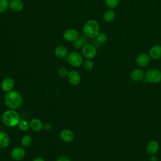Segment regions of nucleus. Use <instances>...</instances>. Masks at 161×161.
Returning a JSON list of instances; mask_svg holds the SVG:
<instances>
[{
    "label": "nucleus",
    "instance_id": "10",
    "mask_svg": "<svg viewBox=\"0 0 161 161\" xmlns=\"http://www.w3.org/2000/svg\"><path fill=\"white\" fill-rule=\"evenodd\" d=\"M68 80L69 82L74 86L79 84L80 82V76L79 74L75 70H71L68 74Z\"/></svg>",
    "mask_w": 161,
    "mask_h": 161
},
{
    "label": "nucleus",
    "instance_id": "24",
    "mask_svg": "<svg viewBox=\"0 0 161 161\" xmlns=\"http://www.w3.org/2000/svg\"><path fill=\"white\" fill-rule=\"evenodd\" d=\"M9 4L8 0H0V13H3L8 9Z\"/></svg>",
    "mask_w": 161,
    "mask_h": 161
},
{
    "label": "nucleus",
    "instance_id": "33",
    "mask_svg": "<svg viewBox=\"0 0 161 161\" xmlns=\"http://www.w3.org/2000/svg\"><path fill=\"white\" fill-rule=\"evenodd\" d=\"M0 128H1V126H0Z\"/></svg>",
    "mask_w": 161,
    "mask_h": 161
},
{
    "label": "nucleus",
    "instance_id": "32",
    "mask_svg": "<svg viewBox=\"0 0 161 161\" xmlns=\"http://www.w3.org/2000/svg\"><path fill=\"white\" fill-rule=\"evenodd\" d=\"M0 155H1V152H0Z\"/></svg>",
    "mask_w": 161,
    "mask_h": 161
},
{
    "label": "nucleus",
    "instance_id": "29",
    "mask_svg": "<svg viewBox=\"0 0 161 161\" xmlns=\"http://www.w3.org/2000/svg\"><path fill=\"white\" fill-rule=\"evenodd\" d=\"M56 161H71L70 159L66 156H61L58 157Z\"/></svg>",
    "mask_w": 161,
    "mask_h": 161
},
{
    "label": "nucleus",
    "instance_id": "28",
    "mask_svg": "<svg viewBox=\"0 0 161 161\" xmlns=\"http://www.w3.org/2000/svg\"><path fill=\"white\" fill-rule=\"evenodd\" d=\"M58 74L61 77H65L67 75H68V74H69V72H68V70L65 68V67H61L58 69Z\"/></svg>",
    "mask_w": 161,
    "mask_h": 161
},
{
    "label": "nucleus",
    "instance_id": "6",
    "mask_svg": "<svg viewBox=\"0 0 161 161\" xmlns=\"http://www.w3.org/2000/svg\"><path fill=\"white\" fill-rule=\"evenodd\" d=\"M82 53L87 59H91L96 57L97 50L96 47L91 43L85 44L82 48Z\"/></svg>",
    "mask_w": 161,
    "mask_h": 161
},
{
    "label": "nucleus",
    "instance_id": "27",
    "mask_svg": "<svg viewBox=\"0 0 161 161\" xmlns=\"http://www.w3.org/2000/svg\"><path fill=\"white\" fill-rule=\"evenodd\" d=\"M96 40L100 43H104L107 41L108 37H107V35L105 33H99L97 35V36H96Z\"/></svg>",
    "mask_w": 161,
    "mask_h": 161
},
{
    "label": "nucleus",
    "instance_id": "30",
    "mask_svg": "<svg viewBox=\"0 0 161 161\" xmlns=\"http://www.w3.org/2000/svg\"><path fill=\"white\" fill-rule=\"evenodd\" d=\"M157 156H155V155H151V157L150 158V161H157Z\"/></svg>",
    "mask_w": 161,
    "mask_h": 161
},
{
    "label": "nucleus",
    "instance_id": "14",
    "mask_svg": "<svg viewBox=\"0 0 161 161\" xmlns=\"http://www.w3.org/2000/svg\"><path fill=\"white\" fill-rule=\"evenodd\" d=\"M145 74L143 71L140 69H135L133 70L130 73V78L133 81L137 82L143 79Z\"/></svg>",
    "mask_w": 161,
    "mask_h": 161
},
{
    "label": "nucleus",
    "instance_id": "19",
    "mask_svg": "<svg viewBox=\"0 0 161 161\" xmlns=\"http://www.w3.org/2000/svg\"><path fill=\"white\" fill-rule=\"evenodd\" d=\"M9 138L4 131H0V148H4L9 145Z\"/></svg>",
    "mask_w": 161,
    "mask_h": 161
},
{
    "label": "nucleus",
    "instance_id": "34",
    "mask_svg": "<svg viewBox=\"0 0 161 161\" xmlns=\"http://www.w3.org/2000/svg\"><path fill=\"white\" fill-rule=\"evenodd\" d=\"M160 46H161V45H160Z\"/></svg>",
    "mask_w": 161,
    "mask_h": 161
},
{
    "label": "nucleus",
    "instance_id": "13",
    "mask_svg": "<svg viewBox=\"0 0 161 161\" xmlns=\"http://www.w3.org/2000/svg\"><path fill=\"white\" fill-rule=\"evenodd\" d=\"M9 7L14 12H20L24 8V3L21 0H11L9 2Z\"/></svg>",
    "mask_w": 161,
    "mask_h": 161
},
{
    "label": "nucleus",
    "instance_id": "12",
    "mask_svg": "<svg viewBox=\"0 0 161 161\" xmlns=\"http://www.w3.org/2000/svg\"><path fill=\"white\" fill-rule=\"evenodd\" d=\"M159 149V144L155 140H152L149 142L147 145L146 150L148 154L152 155H155Z\"/></svg>",
    "mask_w": 161,
    "mask_h": 161
},
{
    "label": "nucleus",
    "instance_id": "15",
    "mask_svg": "<svg viewBox=\"0 0 161 161\" xmlns=\"http://www.w3.org/2000/svg\"><path fill=\"white\" fill-rule=\"evenodd\" d=\"M149 56L154 60L160 58L161 57V46L156 45L152 47L149 50Z\"/></svg>",
    "mask_w": 161,
    "mask_h": 161
},
{
    "label": "nucleus",
    "instance_id": "35",
    "mask_svg": "<svg viewBox=\"0 0 161 161\" xmlns=\"http://www.w3.org/2000/svg\"><path fill=\"white\" fill-rule=\"evenodd\" d=\"M160 161H161V160H160Z\"/></svg>",
    "mask_w": 161,
    "mask_h": 161
},
{
    "label": "nucleus",
    "instance_id": "4",
    "mask_svg": "<svg viewBox=\"0 0 161 161\" xmlns=\"http://www.w3.org/2000/svg\"><path fill=\"white\" fill-rule=\"evenodd\" d=\"M145 78L150 83H159L161 81V72L156 69H148L145 74Z\"/></svg>",
    "mask_w": 161,
    "mask_h": 161
},
{
    "label": "nucleus",
    "instance_id": "11",
    "mask_svg": "<svg viewBox=\"0 0 161 161\" xmlns=\"http://www.w3.org/2000/svg\"><path fill=\"white\" fill-rule=\"evenodd\" d=\"M14 80L10 77H6L1 82V88L4 92L11 91L14 87Z\"/></svg>",
    "mask_w": 161,
    "mask_h": 161
},
{
    "label": "nucleus",
    "instance_id": "9",
    "mask_svg": "<svg viewBox=\"0 0 161 161\" xmlns=\"http://www.w3.org/2000/svg\"><path fill=\"white\" fill-rule=\"evenodd\" d=\"M11 157L15 160H22L25 156V150L21 147H15L11 153Z\"/></svg>",
    "mask_w": 161,
    "mask_h": 161
},
{
    "label": "nucleus",
    "instance_id": "8",
    "mask_svg": "<svg viewBox=\"0 0 161 161\" xmlns=\"http://www.w3.org/2000/svg\"><path fill=\"white\" fill-rule=\"evenodd\" d=\"M150 62V57L148 55L145 53H140L136 58V62L140 67H147Z\"/></svg>",
    "mask_w": 161,
    "mask_h": 161
},
{
    "label": "nucleus",
    "instance_id": "21",
    "mask_svg": "<svg viewBox=\"0 0 161 161\" xmlns=\"http://www.w3.org/2000/svg\"><path fill=\"white\" fill-rule=\"evenodd\" d=\"M103 18L106 22H111L115 18V13L113 10H108L104 13Z\"/></svg>",
    "mask_w": 161,
    "mask_h": 161
},
{
    "label": "nucleus",
    "instance_id": "1",
    "mask_svg": "<svg viewBox=\"0 0 161 161\" xmlns=\"http://www.w3.org/2000/svg\"><path fill=\"white\" fill-rule=\"evenodd\" d=\"M4 103L11 109H16L22 105L23 97L18 91H11L6 94L4 96Z\"/></svg>",
    "mask_w": 161,
    "mask_h": 161
},
{
    "label": "nucleus",
    "instance_id": "23",
    "mask_svg": "<svg viewBox=\"0 0 161 161\" xmlns=\"http://www.w3.org/2000/svg\"><path fill=\"white\" fill-rule=\"evenodd\" d=\"M18 128L21 131H26L29 129V126H30V123H28V122L25 119L23 120H20L19 123H18Z\"/></svg>",
    "mask_w": 161,
    "mask_h": 161
},
{
    "label": "nucleus",
    "instance_id": "31",
    "mask_svg": "<svg viewBox=\"0 0 161 161\" xmlns=\"http://www.w3.org/2000/svg\"><path fill=\"white\" fill-rule=\"evenodd\" d=\"M33 161H45V160L41 157H36V158H34V160Z\"/></svg>",
    "mask_w": 161,
    "mask_h": 161
},
{
    "label": "nucleus",
    "instance_id": "16",
    "mask_svg": "<svg viewBox=\"0 0 161 161\" xmlns=\"http://www.w3.org/2000/svg\"><path fill=\"white\" fill-rule=\"evenodd\" d=\"M60 136L64 142H70L74 139V133L69 130L64 129L60 131Z\"/></svg>",
    "mask_w": 161,
    "mask_h": 161
},
{
    "label": "nucleus",
    "instance_id": "17",
    "mask_svg": "<svg viewBox=\"0 0 161 161\" xmlns=\"http://www.w3.org/2000/svg\"><path fill=\"white\" fill-rule=\"evenodd\" d=\"M54 53L57 57L59 58H63L68 55V50L65 47L59 45L55 48Z\"/></svg>",
    "mask_w": 161,
    "mask_h": 161
},
{
    "label": "nucleus",
    "instance_id": "26",
    "mask_svg": "<svg viewBox=\"0 0 161 161\" xmlns=\"http://www.w3.org/2000/svg\"><path fill=\"white\" fill-rule=\"evenodd\" d=\"M119 3V0H105L106 5L109 8H116Z\"/></svg>",
    "mask_w": 161,
    "mask_h": 161
},
{
    "label": "nucleus",
    "instance_id": "3",
    "mask_svg": "<svg viewBox=\"0 0 161 161\" xmlns=\"http://www.w3.org/2000/svg\"><path fill=\"white\" fill-rule=\"evenodd\" d=\"M2 121L5 125L13 127L18 125L20 121V117L18 113L14 111V109H9L3 113Z\"/></svg>",
    "mask_w": 161,
    "mask_h": 161
},
{
    "label": "nucleus",
    "instance_id": "5",
    "mask_svg": "<svg viewBox=\"0 0 161 161\" xmlns=\"http://www.w3.org/2000/svg\"><path fill=\"white\" fill-rule=\"evenodd\" d=\"M67 60L69 63L73 67H80L83 63V58L82 55L77 52H71L67 55Z\"/></svg>",
    "mask_w": 161,
    "mask_h": 161
},
{
    "label": "nucleus",
    "instance_id": "18",
    "mask_svg": "<svg viewBox=\"0 0 161 161\" xmlns=\"http://www.w3.org/2000/svg\"><path fill=\"white\" fill-rule=\"evenodd\" d=\"M30 126L35 131H40L43 129V123L38 119L33 118L30 122Z\"/></svg>",
    "mask_w": 161,
    "mask_h": 161
},
{
    "label": "nucleus",
    "instance_id": "25",
    "mask_svg": "<svg viewBox=\"0 0 161 161\" xmlns=\"http://www.w3.org/2000/svg\"><path fill=\"white\" fill-rule=\"evenodd\" d=\"M94 66L93 62L91 59H87L83 62V67L86 70H91Z\"/></svg>",
    "mask_w": 161,
    "mask_h": 161
},
{
    "label": "nucleus",
    "instance_id": "20",
    "mask_svg": "<svg viewBox=\"0 0 161 161\" xmlns=\"http://www.w3.org/2000/svg\"><path fill=\"white\" fill-rule=\"evenodd\" d=\"M87 43V39L84 36H79V38L74 42V47L76 49H79Z\"/></svg>",
    "mask_w": 161,
    "mask_h": 161
},
{
    "label": "nucleus",
    "instance_id": "2",
    "mask_svg": "<svg viewBox=\"0 0 161 161\" xmlns=\"http://www.w3.org/2000/svg\"><path fill=\"white\" fill-rule=\"evenodd\" d=\"M82 31L84 35L86 36L91 38H96L99 33V24L96 20H89L84 24L82 28Z\"/></svg>",
    "mask_w": 161,
    "mask_h": 161
},
{
    "label": "nucleus",
    "instance_id": "7",
    "mask_svg": "<svg viewBox=\"0 0 161 161\" xmlns=\"http://www.w3.org/2000/svg\"><path fill=\"white\" fill-rule=\"evenodd\" d=\"M64 38L69 42H74L79 38V33L75 29L69 28L64 32Z\"/></svg>",
    "mask_w": 161,
    "mask_h": 161
},
{
    "label": "nucleus",
    "instance_id": "22",
    "mask_svg": "<svg viewBox=\"0 0 161 161\" xmlns=\"http://www.w3.org/2000/svg\"><path fill=\"white\" fill-rule=\"evenodd\" d=\"M32 143V138L30 135L24 136L21 140V144L23 147H28Z\"/></svg>",
    "mask_w": 161,
    "mask_h": 161
}]
</instances>
